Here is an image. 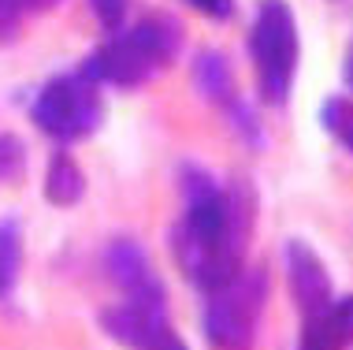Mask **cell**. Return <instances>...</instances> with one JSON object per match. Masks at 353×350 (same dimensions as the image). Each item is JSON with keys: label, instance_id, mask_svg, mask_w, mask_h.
Returning a JSON list of instances; mask_svg holds the SVG:
<instances>
[{"label": "cell", "instance_id": "5", "mask_svg": "<svg viewBox=\"0 0 353 350\" xmlns=\"http://www.w3.org/2000/svg\"><path fill=\"white\" fill-rule=\"evenodd\" d=\"M34 123L45 130V135H52L60 142L85 138L101 123L97 82H93L85 71L52 79L34 101Z\"/></svg>", "mask_w": 353, "mask_h": 350}, {"label": "cell", "instance_id": "4", "mask_svg": "<svg viewBox=\"0 0 353 350\" xmlns=\"http://www.w3.org/2000/svg\"><path fill=\"white\" fill-rule=\"evenodd\" d=\"M250 52L256 79H261V97L272 105L286 101L294 86V71H298V26H294V12L283 0L261 4L250 34Z\"/></svg>", "mask_w": 353, "mask_h": 350}, {"label": "cell", "instance_id": "18", "mask_svg": "<svg viewBox=\"0 0 353 350\" xmlns=\"http://www.w3.org/2000/svg\"><path fill=\"white\" fill-rule=\"evenodd\" d=\"M157 350H186V343H183V339H179L175 332H171V336H164V343H160Z\"/></svg>", "mask_w": 353, "mask_h": 350}, {"label": "cell", "instance_id": "3", "mask_svg": "<svg viewBox=\"0 0 353 350\" xmlns=\"http://www.w3.org/2000/svg\"><path fill=\"white\" fill-rule=\"evenodd\" d=\"M268 302V272L242 269L223 287L208 291L205 339L216 350H250L261 332V313Z\"/></svg>", "mask_w": 353, "mask_h": 350}, {"label": "cell", "instance_id": "12", "mask_svg": "<svg viewBox=\"0 0 353 350\" xmlns=\"http://www.w3.org/2000/svg\"><path fill=\"white\" fill-rule=\"evenodd\" d=\"M323 127H327V135L339 142V146H346L353 153V101L346 97H331L327 105H323L320 112Z\"/></svg>", "mask_w": 353, "mask_h": 350}, {"label": "cell", "instance_id": "6", "mask_svg": "<svg viewBox=\"0 0 353 350\" xmlns=\"http://www.w3.org/2000/svg\"><path fill=\"white\" fill-rule=\"evenodd\" d=\"M101 324H104V332L116 339V343L130 347V350H157L160 343H164V336H171L164 302L123 298L112 309H104Z\"/></svg>", "mask_w": 353, "mask_h": 350}, {"label": "cell", "instance_id": "2", "mask_svg": "<svg viewBox=\"0 0 353 350\" xmlns=\"http://www.w3.org/2000/svg\"><path fill=\"white\" fill-rule=\"evenodd\" d=\"M183 30H179L175 19L168 15H149L141 23L116 30L108 41L85 64V75L93 82H108V86H138L145 82L152 71H160L164 64H171V56L179 52Z\"/></svg>", "mask_w": 353, "mask_h": 350}, {"label": "cell", "instance_id": "17", "mask_svg": "<svg viewBox=\"0 0 353 350\" xmlns=\"http://www.w3.org/2000/svg\"><path fill=\"white\" fill-rule=\"evenodd\" d=\"M190 8H197V12H205L212 19H231L234 0H190Z\"/></svg>", "mask_w": 353, "mask_h": 350}, {"label": "cell", "instance_id": "1", "mask_svg": "<svg viewBox=\"0 0 353 350\" xmlns=\"http://www.w3.org/2000/svg\"><path fill=\"white\" fill-rule=\"evenodd\" d=\"M245 209L208 175L186 179V213L175 231V253L186 280L205 295L242 272Z\"/></svg>", "mask_w": 353, "mask_h": 350}, {"label": "cell", "instance_id": "7", "mask_svg": "<svg viewBox=\"0 0 353 350\" xmlns=\"http://www.w3.org/2000/svg\"><path fill=\"white\" fill-rule=\"evenodd\" d=\"M108 276L112 283L123 291V298H134V302H164V287H160L157 272H152L149 253L141 250L138 242L130 239H116L108 246Z\"/></svg>", "mask_w": 353, "mask_h": 350}, {"label": "cell", "instance_id": "19", "mask_svg": "<svg viewBox=\"0 0 353 350\" xmlns=\"http://www.w3.org/2000/svg\"><path fill=\"white\" fill-rule=\"evenodd\" d=\"M41 4H52V0H26V8H41Z\"/></svg>", "mask_w": 353, "mask_h": 350}, {"label": "cell", "instance_id": "10", "mask_svg": "<svg viewBox=\"0 0 353 350\" xmlns=\"http://www.w3.org/2000/svg\"><path fill=\"white\" fill-rule=\"evenodd\" d=\"M82 172L71 157L56 153L52 164H49V175H45V197L52 205H74L82 197Z\"/></svg>", "mask_w": 353, "mask_h": 350}, {"label": "cell", "instance_id": "15", "mask_svg": "<svg viewBox=\"0 0 353 350\" xmlns=\"http://www.w3.org/2000/svg\"><path fill=\"white\" fill-rule=\"evenodd\" d=\"M90 4H93V12H97L104 30H119L123 12H127V0H90Z\"/></svg>", "mask_w": 353, "mask_h": 350}, {"label": "cell", "instance_id": "8", "mask_svg": "<svg viewBox=\"0 0 353 350\" xmlns=\"http://www.w3.org/2000/svg\"><path fill=\"white\" fill-rule=\"evenodd\" d=\"M286 276H290V291H294V302H298L301 317L316 313V309H323L331 298H335L327 269H323V261L305 242L286 246Z\"/></svg>", "mask_w": 353, "mask_h": 350}, {"label": "cell", "instance_id": "13", "mask_svg": "<svg viewBox=\"0 0 353 350\" xmlns=\"http://www.w3.org/2000/svg\"><path fill=\"white\" fill-rule=\"evenodd\" d=\"M197 82H201V90L208 97H219V101L231 97V75H227L223 60H219L216 52H205L201 60H197Z\"/></svg>", "mask_w": 353, "mask_h": 350}, {"label": "cell", "instance_id": "11", "mask_svg": "<svg viewBox=\"0 0 353 350\" xmlns=\"http://www.w3.org/2000/svg\"><path fill=\"white\" fill-rule=\"evenodd\" d=\"M19 269H23V235H19V224L0 220V298H12V291L19 283Z\"/></svg>", "mask_w": 353, "mask_h": 350}, {"label": "cell", "instance_id": "16", "mask_svg": "<svg viewBox=\"0 0 353 350\" xmlns=\"http://www.w3.org/2000/svg\"><path fill=\"white\" fill-rule=\"evenodd\" d=\"M23 12H26V0H0V37L15 30V23Z\"/></svg>", "mask_w": 353, "mask_h": 350}, {"label": "cell", "instance_id": "9", "mask_svg": "<svg viewBox=\"0 0 353 350\" xmlns=\"http://www.w3.org/2000/svg\"><path fill=\"white\" fill-rule=\"evenodd\" d=\"M353 347V295L331 298L323 309L305 317L298 350H350Z\"/></svg>", "mask_w": 353, "mask_h": 350}, {"label": "cell", "instance_id": "14", "mask_svg": "<svg viewBox=\"0 0 353 350\" xmlns=\"http://www.w3.org/2000/svg\"><path fill=\"white\" fill-rule=\"evenodd\" d=\"M23 172V146L12 135H0V179H12Z\"/></svg>", "mask_w": 353, "mask_h": 350}]
</instances>
